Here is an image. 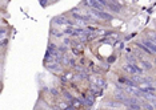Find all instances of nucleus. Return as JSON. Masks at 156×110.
Instances as JSON below:
<instances>
[{"label":"nucleus","instance_id":"1","mask_svg":"<svg viewBox=\"0 0 156 110\" xmlns=\"http://www.w3.org/2000/svg\"><path fill=\"white\" fill-rule=\"evenodd\" d=\"M91 15L96 19H100V20H106V21H111L114 19V16L108 12H104L103 9H95V8H91Z\"/></svg>","mask_w":156,"mask_h":110},{"label":"nucleus","instance_id":"2","mask_svg":"<svg viewBox=\"0 0 156 110\" xmlns=\"http://www.w3.org/2000/svg\"><path fill=\"white\" fill-rule=\"evenodd\" d=\"M123 71L130 73V74H141L143 73V68L137 66L135 62H127L125 65H123Z\"/></svg>","mask_w":156,"mask_h":110},{"label":"nucleus","instance_id":"3","mask_svg":"<svg viewBox=\"0 0 156 110\" xmlns=\"http://www.w3.org/2000/svg\"><path fill=\"white\" fill-rule=\"evenodd\" d=\"M52 23L53 24H56V25H70V27H72L73 25V23L71 21V20H68L66 17V16H63V15H60V16H55V17L52 19Z\"/></svg>","mask_w":156,"mask_h":110},{"label":"nucleus","instance_id":"4","mask_svg":"<svg viewBox=\"0 0 156 110\" xmlns=\"http://www.w3.org/2000/svg\"><path fill=\"white\" fill-rule=\"evenodd\" d=\"M83 5L88 8H95V9H103L104 5L100 4L97 0H83Z\"/></svg>","mask_w":156,"mask_h":110},{"label":"nucleus","instance_id":"5","mask_svg":"<svg viewBox=\"0 0 156 110\" xmlns=\"http://www.w3.org/2000/svg\"><path fill=\"white\" fill-rule=\"evenodd\" d=\"M46 65H47V69L51 72H55V73H60L62 72V64L60 62H57V61H51L49 64L48 62H46Z\"/></svg>","mask_w":156,"mask_h":110},{"label":"nucleus","instance_id":"6","mask_svg":"<svg viewBox=\"0 0 156 110\" xmlns=\"http://www.w3.org/2000/svg\"><path fill=\"white\" fill-rule=\"evenodd\" d=\"M143 44L145 46H148V49L152 52V53H156V42H154V40L151 39H144L143 40Z\"/></svg>","mask_w":156,"mask_h":110},{"label":"nucleus","instance_id":"7","mask_svg":"<svg viewBox=\"0 0 156 110\" xmlns=\"http://www.w3.org/2000/svg\"><path fill=\"white\" fill-rule=\"evenodd\" d=\"M107 8L114 13H120V11H121V7H120V4H117V3H108Z\"/></svg>","mask_w":156,"mask_h":110},{"label":"nucleus","instance_id":"8","mask_svg":"<svg viewBox=\"0 0 156 110\" xmlns=\"http://www.w3.org/2000/svg\"><path fill=\"white\" fill-rule=\"evenodd\" d=\"M127 98H128V97L125 96V92H124V90H120V89H119L117 92H115V99L120 101L121 104H123V102H124Z\"/></svg>","mask_w":156,"mask_h":110},{"label":"nucleus","instance_id":"9","mask_svg":"<svg viewBox=\"0 0 156 110\" xmlns=\"http://www.w3.org/2000/svg\"><path fill=\"white\" fill-rule=\"evenodd\" d=\"M91 82L95 84V85H97V86H100V88H103V86L106 85V81H104V80L100 77V76H95V77H92Z\"/></svg>","mask_w":156,"mask_h":110},{"label":"nucleus","instance_id":"10","mask_svg":"<svg viewBox=\"0 0 156 110\" xmlns=\"http://www.w3.org/2000/svg\"><path fill=\"white\" fill-rule=\"evenodd\" d=\"M141 97L145 98L147 101H154L156 98V94H155V92H143L141 90Z\"/></svg>","mask_w":156,"mask_h":110},{"label":"nucleus","instance_id":"11","mask_svg":"<svg viewBox=\"0 0 156 110\" xmlns=\"http://www.w3.org/2000/svg\"><path fill=\"white\" fill-rule=\"evenodd\" d=\"M80 102H81V104H83L84 106H87V108H91V106L93 105L95 99H93V97H87V98L80 99Z\"/></svg>","mask_w":156,"mask_h":110},{"label":"nucleus","instance_id":"12","mask_svg":"<svg viewBox=\"0 0 156 110\" xmlns=\"http://www.w3.org/2000/svg\"><path fill=\"white\" fill-rule=\"evenodd\" d=\"M106 106H110V108H120V106H124L121 104L120 101H117V99H114V101H108Z\"/></svg>","mask_w":156,"mask_h":110},{"label":"nucleus","instance_id":"13","mask_svg":"<svg viewBox=\"0 0 156 110\" xmlns=\"http://www.w3.org/2000/svg\"><path fill=\"white\" fill-rule=\"evenodd\" d=\"M90 92L92 93V94H100L101 93V88L100 86H97V85H95V84H91V88H90Z\"/></svg>","mask_w":156,"mask_h":110},{"label":"nucleus","instance_id":"14","mask_svg":"<svg viewBox=\"0 0 156 110\" xmlns=\"http://www.w3.org/2000/svg\"><path fill=\"white\" fill-rule=\"evenodd\" d=\"M141 66H143L144 71H151V69H154V65H152V62L145 61V60H143V61H141Z\"/></svg>","mask_w":156,"mask_h":110},{"label":"nucleus","instance_id":"15","mask_svg":"<svg viewBox=\"0 0 156 110\" xmlns=\"http://www.w3.org/2000/svg\"><path fill=\"white\" fill-rule=\"evenodd\" d=\"M63 96H64V97H66L67 99H68V101H70V102H71V101H72V99H73V97H72V96H71V94H70V93H68V92H66V90H64V92H63Z\"/></svg>","mask_w":156,"mask_h":110},{"label":"nucleus","instance_id":"16","mask_svg":"<svg viewBox=\"0 0 156 110\" xmlns=\"http://www.w3.org/2000/svg\"><path fill=\"white\" fill-rule=\"evenodd\" d=\"M141 108H144V109H147V110H154L155 106H152L151 104H143V105H141Z\"/></svg>","mask_w":156,"mask_h":110},{"label":"nucleus","instance_id":"17","mask_svg":"<svg viewBox=\"0 0 156 110\" xmlns=\"http://www.w3.org/2000/svg\"><path fill=\"white\" fill-rule=\"evenodd\" d=\"M5 35H7V29H5V28H2V32H0V37L4 39Z\"/></svg>","mask_w":156,"mask_h":110},{"label":"nucleus","instance_id":"18","mask_svg":"<svg viewBox=\"0 0 156 110\" xmlns=\"http://www.w3.org/2000/svg\"><path fill=\"white\" fill-rule=\"evenodd\" d=\"M59 52H63V53H64V52H67V48H66V44H64V45L62 44V45H60V46H59Z\"/></svg>","mask_w":156,"mask_h":110},{"label":"nucleus","instance_id":"19","mask_svg":"<svg viewBox=\"0 0 156 110\" xmlns=\"http://www.w3.org/2000/svg\"><path fill=\"white\" fill-rule=\"evenodd\" d=\"M125 61H128V62H135V60L132 58V56H127V57H125Z\"/></svg>","mask_w":156,"mask_h":110},{"label":"nucleus","instance_id":"20","mask_svg":"<svg viewBox=\"0 0 156 110\" xmlns=\"http://www.w3.org/2000/svg\"><path fill=\"white\" fill-rule=\"evenodd\" d=\"M97 2H99L100 4H103L104 7H107V4H108V2H107V0H97Z\"/></svg>","mask_w":156,"mask_h":110},{"label":"nucleus","instance_id":"21","mask_svg":"<svg viewBox=\"0 0 156 110\" xmlns=\"http://www.w3.org/2000/svg\"><path fill=\"white\" fill-rule=\"evenodd\" d=\"M51 94H53V96H57V94H59V92H57L56 89H51Z\"/></svg>","mask_w":156,"mask_h":110},{"label":"nucleus","instance_id":"22","mask_svg":"<svg viewBox=\"0 0 156 110\" xmlns=\"http://www.w3.org/2000/svg\"><path fill=\"white\" fill-rule=\"evenodd\" d=\"M39 2H40V4H42V5L46 7V5H47V3H48V0H39Z\"/></svg>","mask_w":156,"mask_h":110},{"label":"nucleus","instance_id":"23","mask_svg":"<svg viewBox=\"0 0 156 110\" xmlns=\"http://www.w3.org/2000/svg\"><path fill=\"white\" fill-rule=\"evenodd\" d=\"M63 42H64L66 45H68V44H71V40H70V39H64V41H63Z\"/></svg>","mask_w":156,"mask_h":110},{"label":"nucleus","instance_id":"24","mask_svg":"<svg viewBox=\"0 0 156 110\" xmlns=\"http://www.w3.org/2000/svg\"><path fill=\"white\" fill-rule=\"evenodd\" d=\"M108 3H117V0H107Z\"/></svg>","mask_w":156,"mask_h":110},{"label":"nucleus","instance_id":"25","mask_svg":"<svg viewBox=\"0 0 156 110\" xmlns=\"http://www.w3.org/2000/svg\"><path fill=\"white\" fill-rule=\"evenodd\" d=\"M152 40H154V41H155V42H156V32H155V33H154V37H152Z\"/></svg>","mask_w":156,"mask_h":110},{"label":"nucleus","instance_id":"26","mask_svg":"<svg viewBox=\"0 0 156 110\" xmlns=\"http://www.w3.org/2000/svg\"><path fill=\"white\" fill-rule=\"evenodd\" d=\"M155 64H156V62H155Z\"/></svg>","mask_w":156,"mask_h":110}]
</instances>
